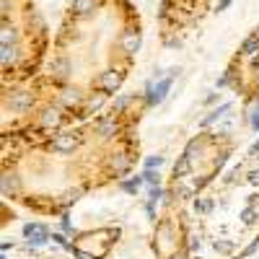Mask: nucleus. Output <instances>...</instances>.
Returning <instances> with one entry per match:
<instances>
[{
    "mask_svg": "<svg viewBox=\"0 0 259 259\" xmlns=\"http://www.w3.org/2000/svg\"><path fill=\"white\" fill-rule=\"evenodd\" d=\"M62 231H67V233H73V226H70V220H67V215L62 218Z\"/></svg>",
    "mask_w": 259,
    "mask_h": 259,
    "instance_id": "27",
    "label": "nucleus"
},
{
    "mask_svg": "<svg viewBox=\"0 0 259 259\" xmlns=\"http://www.w3.org/2000/svg\"><path fill=\"white\" fill-rule=\"evenodd\" d=\"M122 83V73L117 70H109L99 78V86H101V91H106V94H114V88Z\"/></svg>",
    "mask_w": 259,
    "mask_h": 259,
    "instance_id": "4",
    "label": "nucleus"
},
{
    "mask_svg": "<svg viewBox=\"0 0 259 259\" xmlns=\"http://www.w3.org/2000/svg\"><path fill=\"white\" fill-rule=\"evenodd\" d=\"M31 104H34V96L29 91H21V94H16L13 99H10V106H13L16 111H26V109H31Z\"/></svg>",
    "mask_w": 259,
    "mask_h": 259,
    "instance_id": "6",
    "label": "nucleus"
},
{
    "mask_svg": "<svg viewBox=\"0 0 259 259\" xmlns=\"http://www.w3.org/2000/svg\"><path fill=\"white\" fill-rule=\"evenodd\" d=\"M13 60H16V47H13V44H8V42H3V47H0V62H3V67H8Z\"/></svg>",
    "mask_w": 259,
    "mask_h": 259,
    "instance_id": "10",
    "label": "nucleus"
},
{
    "mask_svg": "<svg viewBox=\"0 0 259 259\" xmlns=\"http://www.w3.org/2000/svg\"><path fill=\"white\" fill-rule=\"evenodd\" d=\"M252 153H254V155L259 153V143H254V148H252Z\"/></svg>",
    "mask_w": 259,
    "mask_h": 259,
    "instance_id": "32",
    "label": "nucleus"
},
{
    "mask_svg": "<svg viewBox=\"0 0 259 259\" xmlns=\"http://www.w3.org/2000/svg\"><path fill=\"white\" fill-rule=\"evenodd\" d=\"M96 132L101 135V138H114V135L119 132V125H117V119L114 117H104L96 125Z\"/></svg>",
    "mask_w": 259,
    "mask_h": 259,
    "instance_id": "5",
    "label": "nucleus"
},
{
    "mask_svg": "<svg viewBox=\"0 0 259 259\" xmlns=\"http://www.w3.org/2000/svg\"><path fill=\"white\" fill-rule=\"evenodd\" d=\"M252 122H254V127H259V111L254 114V119H252Z\"/></svg>",
    "mask_w": 259,
    "mask_h": 259,
    "instance_id": "31",
    "label": "nucleus"
},
{
    "mask_svg": "<svg viewBox=\"0 0 259 259\" xmlns=\"http://www.w3.org/2000/svg\"><path fill=\"white\" fill-rule=\"evenodd\" d=\"M101 104H104V96H94L91 101H88V109H91V111H94V109H99Z\"/></svg>",
    "mask_w": 259,
    "mask_h": 259,
    "instance_id": "23",
    "label": "nucleus"
},
{
    "mask_svg": "<svg viewBox=\"0 0 259 259\" xmlns=\"http://www.w3.org/2000/svg\"><path fill=\"white\" fill-rule=\"evenodd\" d=\"M52 153H57V155H65V153H73L75 148H78V138L73 132H62V135H57V138L52 140Z\"/></svg>",
    "mask_w": 259,
    "mask_h": 259,
    "instance_id": "1",
    "label": "nucleus"
},
{
    "mask_svg": "<svg viewBox=\"0 0 259 259\" xmlns=\"http://www.w3.org/2000/svg\"><path fill=\"white\" fill-rule=\"evenodd\" d=\"M228 109H231V104H220V106H218L215 111H210V114H207L205 119H202V127H210V125H212V122H215V119H220V117H223V114H226V111H228Z\"/></svg>",
    "mask_w": 259,
    "mask_h": 259,
    "instance_id": "12",
    "label": "nucleus"
},
{
    "mask_svg": "<svg viewBox=\"0 0 259 259\" xmlns=\"http://www.w3.org/2000/svg\"><path fill=\"white\" fill-rule=\"evenodd\" d=\"M233 3V0H218V5H215V10H218V13H220V10H226L228 5Z\"/></svg>",
    "mask_w": 259,
    "mask_h": 259,
    "instance_id": "26",
    "label": "nucleus"
},
{
    "mask_svg": "<svg viewBox=\"0 0 259 259\" xmlns=\"http://www.w3.org/2000/svg\"><path fill=\"white\" fill-rule=\"evenodd\" d=\"M249 182H252V184H259V168L249 174Z\"/></svg>",
    "mask_w": 259,
    "mask_h": 259,
    "instance_id": "28",
    "label": "nucleus"
},
{
    "mask_svg": "<svg viewBox=\"0 0 259 259\" xmlns=\"http://www.w3.org/2000/svg\"><path fill=\"white\" fill-rule=\"evenodd\" d=\"M195 210L197 212H210L212 210V200H195Z\"/></svg>",
    "mask_w": 259,
    "mask_h": 259,
    "instance_id": "19",
    "label": "nucleus"
},
{
    "mask_svg": "<svg viewBox=\"0 0 259 259\" xmlns=\"http://www.w3.org/2000/svg\"><path fill=\"white\" fill-rule=\"evenodd\" d=\"M125 106H127V96H119V99L114 101V111H122Z\"/></svg>",
    "mask_w": 259,
    "mask_h": 259,
    "instance_id": "24",
    "label": "nucleus"
},
{
    "mask_svg": "<svg viewBox=\"0 0 259 259\" xmlns=\"http://www.w3.org/2000/svg\"><path fill=\"white\" fill-rule=\"evenodd\" d=\"M3 259H8V257H5V254H3Z\"/></svg>",
    "mask_w": 259,
    "mask_h": 259,
    "instance_id": "33",
    "label": "nucleus"
},
{
    "mask_svg": "<svg viewBox=\"0 0 259 259\" xmlns=\"http://www.w3.org/2000/svg\"><path fill=\"white\" fill-rule=\"evenodd\" d=\"M52 239H54V241H57V244H60V246H67V241H65V239H62V236H60V233H54V236H52Z\"/></svg>",
    "mask_w": 259,
    "mask_h": 259,
    "instance_id": "29",
    "label": "nucleus"
},
{
    "mask_svg": "<svg viewBox=\"0 0 259 259\" xmlns=\"http://www.w3.org/2000/svg\"><path fill=\"white\" fill-rule=\"evenodd\" d=\"M94 8H96V0H73L75 16H91Z\"/></svg>",
    "mask_w": 259,
    "mask_h": 259,
    "instance_id": "8",
    "label": "nucleus"
},
{
    "mask_svg": "<svg viewBox=\"0 0 259 259\" xmlns=\"http://www.w3.org/2000/svg\"><path fill=\"white\" fill-rule=\"evenodd\" d=\"M13 189H16V179L3 176V197H10V195H13Z\"/></svg>",
    "mask_w": 259,
    "mask_h": 259,
    "instance_id": "16",
    "label": "nucleus"
},
{
    "mask_svg": "<svg viewBox=\"0 0 259 259\" xmlns=\"http://www.w3.org/2000/svg\"><path fill=\"white\" fill-rule=\"evenodd\" d=\"M24 236L29 239V244H34V246H44V244H47V239H50V233H47V228H44L42 223H26V226H24Z\"/></svg>",
    "mask_w": 259,
    "mask_h": 259,
    "instance_id": "2",
    "label": "nucleus"
},
{
    "mask_svg": "<svg viewBox=\"0 0 259 259\" xmlns=\"http://www.w3.org/2000/svg\"><path fill=\"white\" fill-rule=\"evenodd\" d=\"M122 47H125V52H135L140 47V37L138 31H127L125 37H122Z\"/></svg>",
    "mask_w": 259,
    "mask_h": 259,
    "instance_id": "9",
    "label": "nucleus"
},
{
    "mask_svg": "<svg viewBox=\"0 0 259 259\" xmlns=\"http://www.w3.org/2000/svg\"><path fill=\"white\" fill-rule=\"evenodd\" d=\"M163 163V155H151L148 161H145V168H158Z\"/></svg>",
    "mask_w": 259,
    "mask_h": 259,
    "instance_id": "21",
    "label": "nucleus"
},
{
    "mask_svg": "<svg viewBox=\"0 0 259 259\" xmlns=\"http://www.w3.org/2000/svg\"><path fill=\"white\" fill-rule=\"evenodd\" d=\"M54 70H57V75L62 78V75H65V70H67V62H65V60H57V65H54Z\"/></svg>",
    "mask_w": 259,
    "mask_h": 259,
    "instance_id": "25",
    "label": "nucleus"
},
{
    "mask_svg": "<svg viewBox=\"0 0 259 259\" xmlns=\"http://www.w3.org/2000/svg\"><path fill=\"white\" fill-rule=\"evenodd\" d=\"M42 127H54V125H60V111L57 109H47V111H44V114H42Z\"/></svg>",
    "mask_w": 259,
    "mask_h": 259,
    "instance_id": "11",
    "label": "nucleus"
},
{
    "mask_svg": "<svg viewBox=\"0 0 259 259\" xmlns=\"http://www.w3.org/2000/svg\"><path fill=\"white\" fill-rule=\"evenodd\" d=\"M143 179H145L148 184H158V171L153 174V168H145V171H143Z\"/></svg>",
    "mask_w": 259,
    "mask_h": 259,
    "instance_id": "20",
    "label": "nucleus"
},
{
    "mask_svg": "<svg viewBox=\"0 0 259 259\" xmlns=\"http://www.w3.org/2000/svg\"><path fill=\"white\" fill-rule=\"evenodd\" d=\"M145 182V179L143 176H135V179H127V182H122L119 187L122 189H125V192H130V195H135V192H138V189H140V184Z\"/></svg>",
    "mask_w": 259,
    "mask_h": 259,
    "instance_id": "14",
    "label": "nucleus"
},
{
    "mask_svg": "<svg viewBox=\"0 0 259 259\" xmlns=\"http://www.w3.org/2000/svg\"><path fill=\"white\" fill-rule=\"evenodd\" d=\"M212 249L220 252V254H231L233 252V241H215V244H212Z\"/></svg>",
    "mask_w": 259,
    "mask_h": 259,
    "instance_id": "18",
    "label": "nucleus"
},
{
    "mask_svg": "<svg viewBox=\"0 0 259 259\" xmlns=\"http://www.w3.org/2000/svg\"><path fill=\"white\" fill-rule=\"evenodd\" d=\"M241 220L246 223V226H252V223L257 220V210H254V207H244V210H241Z\"/></svg>",
    "mask_w": 259,
    "mask_h": 259,
    "instance_id": "17",
    "label": "nucleus"
},
{
    "mask_svg": "<svg viewBox=\"0 0 259 259\" xmlns=\"http://www.w3.org/2000/svg\"><path fill=\"white\" fill-rule=\"evenodd\" d=\"M179 70H176V67H174V70H171V75H168L166 78V81H161L158 86H155V91H151V86H148V104H161V101L166 99V91H168V88H171V81H174V75H176Z\"/></svg>",
    "mask_w": 259,
    "mask_h": 259,
    "instance_id": "3",
    "label": "nucleus"
},
{
    "mask_svg": "<svg viewBox=\"0 0 259 259\" xmlns=\"http://www.w3.org/2000/svg\"><path fill=\"white\" fill-rule=\"evenodd\" d=\"M189 168H192V163H189V155H184V158L176 161V166H174V176H187Z\"/></svg>",
    "mask_w": 259,
    "mask_h": 259,
    "instance_id": "13",
    "label": "nucleus"
},
{
    "mask_svg": "<svg viewBox=\"0 0 259 259\" xmlns=\"http://www.w3.org/2000/svg\"><path fill=\"white\" fill-rule=\"evenodd\" d=\"M189 249L197 252V249H200V239H192V241H189Z\"/></svg>",
    "mask_w": 259,
    "mask_h": 259,
    "instance_id": "30",
    "label": "nucleus"
},
{
    "mask_svg": "<svg viewBox=\"0 0 259 259\" xmlns=\"http://www.w3.org/2000/svg\"><path fill=\"white\" fill-rule=\"evenodd\" d=\"M78 101H81L78 88H65L62 91V104H78Z\"/></svg>",
    "mask_w": 259,
    "mask_h": 259,
    "instance_id": "15",
    "label": "nucleus"
},
{
    "mask_svg": "<svg viewBox=\"0 0 259 259\" xmlns=\"http://www.w3.org/2000/svg\"><path fill=\"white\" fill-rule=\"evenodd\" d=\"M111 166H114V168H117V171H125V168H127V161H125V158H122V155H117V158H114V161H111Z\"/></svg>",
    "mask_w": 259,
    "mask_h": 259,
    "instance_id": "22",
    "label": "nucleus"
},
{
    "mask_svg": "<svg viewBox=\"0 0 259 259\" xmlns=\"http://www.w3.org/2000/svg\"><path fill=\"white\" fill-rule=\"evenodd\" d=\"M241 52H244V57H249V60L257 57V54H259V34H252V37L244 42Z\"/></svg>",
    "mask_w": 259,
    "mask_h": 259,
    "instance_id": "7",
    "label": "nucleus"
}]
</instances>
